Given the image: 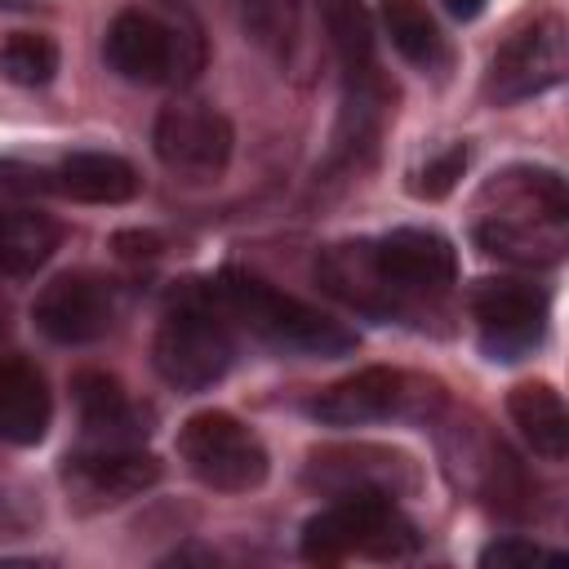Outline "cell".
I'll list each match as a JSON object with an SVG mask.
<instances>
[{"instance_id": "cell-7", "label": "cell", "mask_w": 569, "mask_h": 569, "mask_svg": "<svg viewBox=\"0 0 569 569\" xmlns=\"http://www.w3.org/2000/svg\"><path fill=\"white\" fill-rule=\"evenodd\" d=\"M436 400V382L405 378L400 369H360L351 378H338L320 396H311L307 413L325 427H365L382 422L391 413H422Z\"/></svg>"}, {"instance_id": "cell-26", "label": "cell", "mask_w": 569, "mask_h": 569, "mask_svg": "<svg viewBox=\"0 0 569 569\" xmlns=\"http://www.w3.org/2000/svg\"><path fill=\"white\" fill-rule=\"evenodd\" d=\"M542 560H560V556L538 547V542H529V538H502V542L480 551V565H489V569L493 565L498 569H516V565H542Z\"/></svg>"}, {"instance_id": "cell-14", "label": "cell", "mask_w": 569, "mask_h": 569, "mask_svg": "<svg viewBox=\"0 0 569 569\" xmlns=\"http://www.w3.org/2000/svg\"><path fill=\"white\" fill-rule=\"evenodd\" d=\"M476 244L489 258L516 262V267H547L565 253V218L547 213H489L476 222Z\"/></svg>"}, {"instance_id": "cell-2", "label": "cell", "mask_w": 569, "mask_h": 569, "mask_svg": "<svg viewBox=\"0 0 569 569\" xmlns=\"http://www.w3.org/2000/svg\"><path fill=\"white\" fill-rule=\"evenodd\" d=\"M231 356H236V342L227 333V320L200 289L173 302V311L160 320L156 342H151L156 373L178 391L213 387L231 369Z\"/></svg>"}, {"instance_id": "cell-28", "label": "cell", "mask_w": 569, "mask_h": 569, "mask_svg": "<svg viewBox=\"0 0 569 569\" xmlns=\"http://www.w3.org/2000/svg\"><path fill=\"white\" fill-rule=\"evenodd\" d=\"M116 249L124 258H151L156 253V236H147V231H120L116 236Z\"/></svg>"}, {"instance_id": "cell-12", "label": "cell", "mask_w": 569, "mask_h": 569, "mask_svg": "<svg viewBox=\"0 0 569 569\" xmlns=\"http://www.w3.org/2000/svg\"><path fill=\"white\" fill-rule=\"evenodd\" d=\"M160 480V458L138 445H89L62 467V485L80 507H116Z\"/></svg>"}, {"instance_id": "cell-11", "label": "cell", "mask_w": 569, "mask_h": 569, "mask_svg": "<svg viewBox=\"0 0 569 569\" xmlns=\"http://www.w3.org/2000/svg\"><path fill=\"white\" fill-rule=\"evenodd\" d=\"M307 485L329 498H347V493L400 498L418 485V467L405 453L382 449V445H333V449L311 453Z\"/></svg>"}, {"instance_id": "cell-23", "label": "cell", "mask_w": 569, "mask_h": 569, "mask_svg": "<svg viewBox=\"0 0 569 569\" xmlns=\"http://www.w3.org/2000/svg\"><path fill=\"white\" fill-rule=\"evenodd\" d=\"M0 71L13 84H27V89L49 84L53 71H58V44L49 36H40V31H18L0 49Z\"/></svg>"}, {"instance_id": "cell-17", "label": "cell", "mask_w": 569, "mask_h": 569, "mask_svg": "<svg viewBox=\"0 0 569 569\" xmlns=\"http://www.w3.org/2000/svg\"><path fill=\"white\" fill-rule=\"evenodd\" d=\"M53 187L71 200L84 204H124L138 196L142 178L129 160L107 156V151H71L58 169H53Z\"/></svg>"}, {"instance_id": "cell-1", "label": "cell", "mask_w": 569, "mask_h": 569, "mask_svg": "<svg viewBox=\"0 0 569 569\" xmlns=\"http://www.w3.org/2000/svg\"><path fill=\"white\" fill-rule=\"evenodd\" d=\"M200 293L231 316L236 325H244L253 338H262L276 351H293V356H342L356 347V333L342 329L333 316H325L320 307L289 298L280 289H271L258 276L244 271H222L209 284H200Z\"/></svg>"}, {"instance_id": "cell-9", "label": "cell", "mask_w": 569, "mask_h": 569, "mask_svg": "<svg viewBox=\"0 0 569 569\" xmlns=\"http://www.w3.org/2000/svg\"><path fill=\"white\" fill-rule=\"evenodd\" d=\"M151 147H156V156H160V164L169 173L191 178V182H209L231 160V124L213 107L173 102V107H164L156 116Z\"/></svg>"}, {"instance_id": "cell-6", "label": "cell", "mask_w": 569, "mask_h": 569, "mask_svg": "<svg viewBox=\"0 0 569 569\" xmlns=\"http://www.w3.org/2000/svg\"><path fill=\"white\" fill-rule=\"evenodd\" d=\"M569 71V36H565V22L551 13V18H538L533 27L516 31L489 62V76H485V98L507 107V102H520V98H538L547 89H556Z\"/></svg>"}, {"instance_id": "cell-8", "label": "cell", "mask_w": 569, "mask_h": 569, "mask_svg": "<svg viewBox=\"0 0 569 569\" xmlns=\"http://www.w3.org/2000/svg\"><path fill=\"white\" fill-rule=\"evenodd\" d=\"M471 316L480 329V347L489 360H520L538 347L547 329V289L533 280H476L471 284Z\"/></svg>"}, {"instance_id": "cell-16", "label": "cell", "mask_w": 569, "mask_h": 569, "mask_svg": "<svg viewBox=\"0 0 569 569\" xmlns=\"http://www.w3.org/2000/svg\"><path fill=\"white\" fill-rule=\"evenodd\" d=\"M53 418V396L44 373L31 360L0 365V440L9 445H40Z\"/></svg>"}, {"instance_id": "cell-18", "label": "cell", "mask_w": 569, "mask_h": 569, "mask_svg": "<svg viewBox=\"0 0 569 569\" xmlns=\"http://www.w3.org/2000/svg\"><path fill=\"white\" fill-rule=\"evenodd\" d=\"M507 413L529 440V449L547 462H560L569 453V409L551 382H520L507 396Z\"/></svg>"}, {"instance_id": "cell-22", "label": "cell", "mask_w": 569, "mask_h": 569, "mask_svg": "<svg viewBox=\"0 0 569 569\" xmlns=\"http://www.w3.org/2000/svg\"><path fill=\"white\" fill-rule=\"evenodd\" d=\"M378 13H382V27H387L391 44L413 67H431L440 58V31H436V18L427 13V4H418V0H382Z\"/></svg>"}, {"instance_id": "cell-19", "label": "cell", "mask_w": 569, "mask_h": 569, "mask_svg": "<svg viewBox=\"0 0 569 569\" xmlns=\"http://www.w3.org/2000/svg\"><path fill=\"white\" fill-rule=\"evenodd\" d=\"M71 387H76L80 422L93 445H133L138 440V409L129 405L124 387L111 373L84 369V373H76Z\"/></svg>"}, {"instance_id": "cell-3", "label": "cell", "mask_w": 569, "mask_h": 569, "mask_svg": "<svg viewBox=\"0 0 569 569\" xmlns=\"http://www.w3.org/2000/svg\"><path fill=\"white\" fill-rule=\"evenodd\" d=\"M413 525L391 507L382 493H347L333 498L320 516L302 529V556L307 560H342V556H373V560H400L413 551Z\"/></svg>"}, {"instance_id": "cell-13", "label": "cell", "mask_w": 569, "mask_h": 569, "mask_svg": "<svg viewBox=\"0 0 569 569\" xmlns=\"http://www.w3.org/2000/svg\"><path fill=\"white\" fill-rule=\"evenodd\" d=\"M373 267L387 289L405 302L409 293H440L458 276V253L440 231L427 227H396L373 244Z\"/></svg>"}, {"instance_id": "cell-21", "label": "cell", "mask_w": 569, "mask_h": 569, "mask_svg": "<svg viewBox=\"0 0 569 569\" xmlns=\"http://www.w3.org/2000/svg\"><path fill=\"white\" fill-rule=\"evenodd\" d=\"M320 22L347 76L373 71V18L360 0H320Z\"/></svg>"}, {"instance_id": "cell-24", "label": "cell", "mask_w": 569, "mask_h": 569, "mask_svg": "<svg viewBox=\"0 0 569 569\" xmlns=\"http://www.w3.org/2000/svg\"><path fill=\"white\" fill-rule=\"evenodd\" d=\"M462 169H467V147L458 142V147H449V151H440V156H431L418 173H413V196H422V200H440V196H449L453 187H458V178H462Z\"/></svg>"}, {"instance_id": "cell-25", "label": "cell", "mask_w": 569, "mask_h": 569, "mask_svg": "<svg viewBox=\"0 0 569 569\" xmlns=\"http://www.w3.org/2000/svg\"><path fill=\"white\" fill-rule=\"evenodd\" d=\"M244 27L258 44H284L293 36V0H244Z\"/></svg>"}, {"instance_id": "cell-15", "label": "cell", "mask_w": 569, "mask_h": 569, "mask_svg": "<svg viewBox=\"0 0 569 569\" xmlns=\"http://www.w3.org/2000/svg\"><path fill=\"white\" fill-rule=\"evenodd\" d=\"M316 280L342 298L347 307L356 311H369V316H391L400 311V298L387 289V280L378 276L373 267V244L369 240H347V244H329L320 258H316Z\"/></svg>"}, {"instance_id": "cell-5", "label": "cell", "mask_w": 569, "mask_h": 569, "mask_svg": "<svg viewBox=\"0 0 569 569\" xmlns=\"http://www.w3.org/2000/svg\"><path fill=\"white\" fill-rule=\"evenodd\" d=\"M102 53L111 71L133 84H178V80H191L200 67V40L142 9L116 13L102 40Z\"/></svg>"}, {"instance_id": "cell-20", "label": "cell", "mask_w": 569, "mask_h": 569, "mask_svg": "<svg viewBox=\"0 0 569 569\" xmlns=\"http://www.w3.org/2000/svg\"><path fill=\"white\" fill-rule=\"evenodd\" d=\"M62 240V227L36 209H0V271L31 276L40 271Z\"/></svg>"}, {"instance_id": "cell-10", "label": "cell", "mask_w": 569, "mask_h": 569, "mask_svg": "<svg viewBox=\"0 0 569 569\" xmlns=\"http://www.w3.org/2000/svg\"><path fill=\"white\" fill-rule=\"evenodd\" d=\"M31 320L49 342H62V347L93 342L116 325V284L93 271L53 276L36 293Z\"/></svg>"}, {"instance_id": "cell-27", "label": "cell", "mask_w": 569, "mask_h": 569, "mask_svg": "<svg viewBox=\"0 0 569 569\" xmlns=\"http://www.w3.org/2000/svg\"><path fill=\"white\" fill-rule=\"evenodd\" d=\"M0 191L36 196V191H58V187H53L49 169H36V164H22V160H0Z\"/></svg>"}, {"instance_id": "cell-4", "label": "cell", "mask_w": 569, "mask_h": 569, "mask_svg": "<svg viewBox=\"0 0 569 569\" xmlns=\"http://www.w3.org/2000/svg\"><path fill=\"white\" fill-rule=\"evenodd\" d=\"M178 458L204 489H218V493H249L267 480L262 440L240 418H231L222 409H204L182 422Z\"/></svg>"}, {"instance_id": "cell-29", "label": "cell", "mask_w": 569, "mask_h": 569, "mask_svg": "<svg viewBox=\"0 0 569 569\" xmlns=\"http://www.w3.org/2000/svg\"><path fill=\"white\" fill-rule=\"evenodd\" d=\"M445 9H449L453 18H476V13L485 9V0H445Z\"/></svg>"}]
</instances>
